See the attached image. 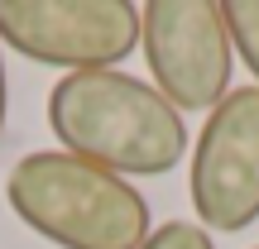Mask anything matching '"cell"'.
<instances>
[{
    "mask_svg": "<svg viewBox=\"0 0 259 249\" xmlns=\"http://www.w3.org/2000/svg\"><path fill=\"white\" fill-rule=\"evenodd\" d=\"M48 129L63 139V154L115 177H163L192 148L183 115L154 91V82L120 67L63 77L48 91Z\"/></svg>",
    "mask_w": 259,
    "mask_h": 249,
    "instance_id": "1",
    "label": "cell"
},
{
    "mask_svg": "<svg viewBox=\"0 0 259 249\" xmlns=\"http://www.w3.org/2000/svg\"><path fill=\"white\" fill-rule=\"evenodd\" d=\"M5 202L58 249H139L154 235L149 202L130 177L63 148L24 154L5 177Z\"/></svg>",
    "mask_w": 259,
    "mask_h": 249,
    "instance_id": "2",
    "label": "cell"
},
{
    "mask_svg": "<svg viewBox=\"0 0 259 249\" xmlns=\"http://www.w3.org/2000/svg\"><path fill=\"white\" fill-rule=\"evenodd\" d=\"M139 48L154 91L178 115H211L231 96L235 48L216 0H149L139 10Z\"/></svg>",
    "mask_w": 259,
    "mask_h": 249,
    "instance_id": "3",
    "label": "cell"
},
{
    "mask_svg": "<svg viewBox=\"0 0 259 249\" xmlns=\"http://www.w3.org/2000/svg\"><path fill=\"white\" fill-rule=\"evenodd\" d=\"M0 43L38 67L111 72L139 48L130 0H0Z\"/></svg>",
    "mask_w": 259,
    "mask_h": 249,
    "instance_id": "4",
    "label": "cell"
},
{
    "mask_svg": "<svg viewBox=\"0 0 259 249\" xmlns=\"http://www.w3.org/2000/svg\"><path fill=\"white\" fill-rule=\"evenodd\" d=\"M192 211L206 235H240L259 221V86L231 91L192 139Z\"/></svg>",
    "mask_w": 259,
    "mask_h": 249,
    "instance_id": "5",
    "label": "cell"
},
{
    "mask_svg": "<svg viewBox=\"0 0 259 249\" xmlns=\"http://www.w3.org/2000/svg\"><path fill=\"white\" fill-rule=\"evenodd\" d=\"M226 34H231V48L245 67H250L254 86H259V0H226Z\"/></svg>",
    "mask_w": 259,
    "mask_h": 249,
    "instance_id": "6",
    "label": "cell"
},
{
    "mask_svg": "<svg viewBox=\"0 0 259 249\" xmlns=\"http://www.w3.org/2000/svg\"><path fill=\"white\" fill-rule=\"evenodd\" d=\"M139 249H216V240L202 230V225H192V221H168V225H158Z\"/></svg>",
    "mask_w": 259,
    "mask_h": 249,
    "instance_id": "7",
    "label": "cell"
},
{
    "mask_svg": "<svg viewBox=\"0 0 259 249\" xmlns=\"http://www.w3.org/2000/svg\"><path fill=\"white\" fill-rule=\"evenodd\" d=\"M5 111H10V86H5V43H0V134H5Z\"/></svg>",
    "mask_w": 259,
    "mask_h": 249,
    "instance_id": "8",
    "label": "cell"
},
{
    "mask_svg": "<svg viewBox=\"0 0 259 249\" xmlns=\"http://www.w3.org/2000/svg\"><path fill=\"white\" fill-rule=\"evenodd\" d=\"M254 249H259V244H254Z\"/></svg>",
    "mask_w": 259,
    "mask_h": 249,
    "instance_id": "9",
    "label": "cell"
}]
</instances>
